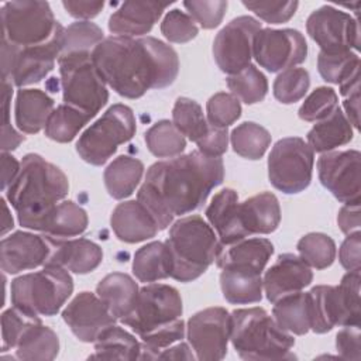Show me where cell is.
<instances>
[{
	"instance_id": "obj_51",
	"label": "cell",
	"mask_w": 361,
	"mask_h": 361,
	"mask_svg": "<svg viewBox=\"0 0 361 361\" xmlns=\"http://www.w3.org/2000/svg\"><path fill=\"white\" fill-rule=\"evenodd\" d=\"M161 32L168 41L183 44L193 39L197 35L199 28L189 14L179 8H173L161 23Z\"/></svg>"
},
{
	"instance_id": "obj_44",
	"label": "cell",
	"mask_w": 361,
	"mask_h": 361,
	"mask_svg": "<svg viewBox=\"0 0 361 361\" xmlns=\"http://www.w3.org/2000/svg\"><path fill=\"white\" fill-rule=\"evenodd\" d=\"M183 336H185V323L180 317L140 336L141 338L140 360H158V355L165 348L182 340Z\"/></svg>"
},
{
	"instance_id": "obj_37",
	"label": "cell",
	"mask_w": 361,
	"mask_h": 361,
	"mask_svg": "<svg viewBox=\"0 0 361 361\" xmlns=\"http://www.w3.org/2000/svg\"><path fill=\"white\" fill-rule=\"evenodd\" d=\"M16 348V357L18 360L49 361L58 355L59 340L56 333L39 320L27 329Z\"/></svg>"
},
{
	"instance_id": "obj_48",
	"label": "cell",
	"mask_w": 361,
	"mask_h": 361,
	"mask_svg": "<svg viewBox=\"0 0 361 361\" xmlns=\"http://www.w3.org/2000/svg\"><path fill=\"white\" fill-rule=\"evenodd\" d=\"M39 320V316H32L16 306L4 310L1 314L3 351L17 347L27 329Z\"/></svg>"
},
{
	"instance_id": "obj_55",
	"label": "cell",
	"mask_w": 361,
	"mask_h": 361,
	"mask_svg": "<svg viewBox=\"0 0 361 361\" xmlns=\"http://www.w3.org/2000/svg\"><path fill=\"white\" fill-rule=\"evenodd\" d=\"M196 144L202 154L207 157H221L227 151L228 131L227 128H221L210 124L207 134Z\"/></svg>"
},
{
	"instance_id": "obj_45",
	"label": "cell",
	"mask_w": 361,
	"mask_h": 361,
	"mask_svg": "<svg viewBox=\"0 0 361 361\" xmlns=\"http://www.w3.org/2000/svg\"><path fill=\"white\" fill-rule=\"evenodd\" d=\"M103 31L90 21H78L65 28L61 55L92 54L103 41Z\"/></svg>"
},
{
	"instance_id": "obj_36",
	"label": "cell",
	"mask_w": 361,
	"mask_h": 361,
	"mask_svg": "<svg viewBox=\"0 0 361 361\" xmlns=\"http://www.w3.org/2000/svg\"><path fill=\"white\" fill-rule=\"evenodd\" d=\"M141 343L124 329L111 324L94 340V354L99 360H140Z\"/></svg>"
},
{
	"instance_id": "obj_32",
	"label": "cell",
	"mask_w": 361,
	"mask_h": 361,
	"mask_svg": "<svg viewBox=\"0 0 361 361\" xmlns=\"http://www.w3.org/2000/svg\"><path fill=\"white\" fill-rule=\"evenodd\" d=\"M353 140V126L337 106L307 133V144L316 152H329Z\"/></svg>"
},
{
	"instance_id": "obj_31",
	"label": "cell",
	"mask_w": 361,
	"mask_h": 361,
	"mask_svg": "<svg viewBox=\"0 0 361 361\" xmlns=\"http://www.w3.org/2000/svg\"><path fill=\"white\" fill-rule=\"evenodd\" d=\"M138 290L137 282L121 272L106 275L96 286L97 296L106 303L111 314L120 320L134 307Z\"/></svg>"
},
{
	"instance_id": "obj_11",
	"label": "cell",
	"mask_w": 361,
	"mask_h": 361,
	"mask_svg": "<svg viewBox=\"0 0 361 361\" xmlns=\"http://www.w3.org/2000/svg\"><path fill=\"white\" fill-rule=\"evenodd\" d=\"M313 149L299 137L279 140L268 157V178L272 186L286 195L305 190L312 180Z\"/></svg>"
},
{
	"instance_id": "obj_19",
	"label": "cell",
	"mask_w": 361,
	"mask_h": 361,
	"mask_svg": "<svg viewBox=\"0 0 361 361\" xmlns=\"http://www.w3.org/2000/svg\"><path fill=\"white\" fill-rule=\"evenodd\" d=\"M63 322L83 343H94L103 330L116 323L106 303L92 292H80L62 312Z\"/></svg>"
},
{
	"instance_id": "obj_54",
	"label": "cell",
	"mask_w": 361,
	"mask_h": 361,
	"mask_svg": "<svg viewBox=\"0 0 361 361\" xmlns=\"http://www.w3.org/2000/svg\"><path fill=\"white\" fill-rule=\"evenodd\" d=\"M3 85V131H1V149L3 152L16 149L23 141L24 135L18 134L10 124V99H11V83L1 80Z\"/></svg>"
},
{
	"instance_id": "obj_35",
	"label": "cell",
	"mask_w": 361,
	"mask_h": 361,
	"mask_svg": "<svg viewBox=\"0 0 361 361\" xmlns=\"http://www.w3.org/2000/svg\"><path fill=\"white\" fill-rule=\"evenodd\" d=\"M144 172L140 159L120 155L104 169V185L109 195L117 200L128 197L137 188Z\"/></svg>"
},
{
	"instance_id": "obj_56",
	"label": "cell",
	"mask_w": 361,
	"mask_h": 361,
	"mask_svg": "<svg viewBox=\"0 0 361 361\" xmlns=\"http://www.w3.org/2000/svg\"><path fill=\"white\" fill-rule=\"evenodd\" d=\"M344 329L337 333L336 347L338 354L345 360H360V324L343 326Z\"/></svg>"
},
{
	"instance_id": "obj_46",
	"label": "cell",
	"mask_w": 361,
	"mask_h": 361,
	"mask_svg": "<svg viewBox=\"0 0 361 361\" xmlns=\"http://www.w3.org/2000/svg\"><path fill=\"white\" fill-rule=\"evenodd\" d=\"M300 258L309 267L324 269L330 267L336 258V244L327 234L309 233L298 241Z\"/></svg>"
},
{
	"instance_id": "obj_53",
	"label": "cell",
	"mask_w": 361,
	"mask_h": 361,
	"mask_svg": "<svg viewBox=\"0 0 361 361\" xmlns=\"http://www.w3.org/2000/svg\"><path fill=\"white\" fill-rule=\"evenodd\" d=\"M183 6L189 16L206 30L217 27L227 10V1L223 0H190L185 1Z\"/></svg>"
},
{
	"instance_id": "obj_50",
	"label": "cell",
	"mask_w": 361,
	"mask_h": 361,
	"mask_svg": "<svg viewBox=\"0 0 361 361\" xmlns=\"http://www.w3.org/2000/svg\"><path fill=\"white\" fill-rule=\"evenodd\" d=\"M337 100L331 87L320 86L305 99L298 114L303 121H320L337 107Z\"/></svg>"
},
{
	"instance_id": "obj_43",
	"label": "cell",
	"mask_w": 361,
	"mask_h": 361,
	"mask_svg": "<svg viewBox=\"0 0 361 361\" xmlns=\"http://www.w3.org/2000/svg\"><path fill=\"white\" fill-rule=\"evenodd\" d=\"M227 86L231 94L245 104L262 102L268 93L267 78L251 63L238 73L230 75L227 78Z\"/></svg>"
},
{
	"instance_id": "obj_42",
	"label": "cell",
	"mask_w": 361,
	"mask_h": 361,
	"mask_svg": "<svg viewBox=\"0 0 361 361\" xmlns=\"http://www.w3.org/2000/svg\"><path fill=\"white\" fill-rule=\"evenodd\" d=\"M230 138L234 152L247 159H259L271 144V134L252 121L237 126Z\"/></svg>"
},
{
	"instance_id": "obj_52",
	"label": "cell",
	"mask_w": 361,
	"mask_h": 361,
	"mask_svg": "<svg viewBox=\"0 0 361 361\" xmlns=\"http://www.w3.org/2000/svg\"><path fill=\"white\" fill-rule=\"evenodd\" d=\"M243 4L254 11L259 18L271 24H282L290 20L299 6L298 1H276V0H255L243 1Z\"/></svg>"
},
{
	"instance_id": "obj_63",
	"label": "cell",
	"mask_w": 361,
	"mask_h": 361,
	"mask_svg": "<svg viewBox=\"0 0 361 361\" xmlns=\"http://www.w3.org/2000/svg\"><path fill=\"white\" fill-rule=\"evenodd\" d=\"M1 203H3V210H4V216H3V227H1V234H6L8 230L13 228V219L10 216V212H8V207L4 202V199H1Z\"/></svg>"
},
{
	"instance_id": "obj_23",
	"label": "cell",
	"mask_w": 361,
	"mask_h": 361,
	"mask_svg": "<svg viewBox=\"0 0 361 361\" xmlns=\"http://www.w3.org/2000/svg\"><path fill=\"white\" fill-rule=\"evenodd\" d=\"M110 224L116 237L130 244L152 238L159 231L151 213L138 200L117 204L111 213Z\"/></svg>"
},
{
	"instance_id": "obj_1",
	"label": "cell",
	"mask_w": 361,
	"mask_h": 361,
	"mask_svg": "<svg viewBox=\"0 0 361 361\" xmlns=\"http://www.w3.org/2000/svg\"><path fill=\"white\" fill-rule=\"evenodd\" d=\"M223 179L224 166L220 157L192 151L152 164L137 200L151 213L159 230H165L175 216L200 209Z\"/></svg>"
},
{
	"instance_id": "obj_2",
	"label": "cell",
	"mask_w": 361,
	"mask_h": 361,
	"mask_svg": "<svg viewBox=\"0 0 361 361\" xmlns=\"http://www.w3.org/2000/svg\"><path fill=\"white\" fill-rule=\"evenodd\" d=\"M92 61L104 83L127 99L169 86L179 72L176 51L154 37L104 38L93 49Z\"/></svg>"
},
{
	"instance_id": "obj_47",
	"label": "cell",
	"mask_w": 361,
	"mask_h": 361,
	"mask_svg": "<svg viewBox=\"0 0 361 361\" xmlns=\"http://www.w3.org/2000/svg\"><path fill=\"white\" fill-rule=\"evenodd\" d=\"M310 85L309 72L303 68H289L282 71L274 82V96L283 104L300 100Z\"/></svg>"
},
{
	"instance_id": "obj_34",
	"label": "cell",
	"mask_w": 361,
	"mask_h": 361,
	"mask_svg": "<svg viewBox=\"0 0 361 361\" xmlns=\"http://www.w3.org/2000/svg\"><path fill=\"white\" fill-rule=\"evenodd\" d=\"M220 286L224 299L231 305L257 303L262 299L261 274L252 271L223 268Z\"/></svg>"
},
{
	"instance_id": "obj_30",
	"label": "cell",
	"mask_w": 361,
	"mask_h": 361,
	"mask_svg": "<svg viewBox=\"0 0 361 361\" xmlns=\"http://www.w3.org/2000/svg\"><path fill=\"white\" fill-rule=\"evenodd\" d=\"M54 99L39 89H20L16 99V124L25 134L41 131L51 113Z\"/></svg>"
},
{
	"instance_id": "obj_21",
	"label": "cell",
	"mask_w": 361,
	"mask_h": 361,
	"mask_svg": "<svg viewBox=\"0 0 361 361\" xmlns=\"http://www.w3.org/2000/svg\"><path fill=\"white\" fill-rule=\"evenodd\" d=\"M313 274L307 262L293 254H282L276 262L265 272L262 286L267 299L275 303L278 299L300 292L310 285Z\"/></svg>"
},
{
	"instance_id": "obj_10",
	"label": "cell",
	"mask_w": 361,
	"mask_h": 361,
	"mask_svg": "<svg viewBox=\"0 0 361 361\" xmlns=\"http://www.w3.org/2000/svg\"><path fill=\"white\" fill-rule=\"evenodd\" d=\"M58 24L47 1H8L1 7V41L18 48L45 42Z\"/></svg>"
},
{
	"instance_id": "obj_25",
	"label": "cell",
	"mask_w": 361,
	"mask_h": 361,
	"mask_svg": "<svg viewBox=\"0 0 361 361\" xmlns=\"http://www.w3.org/2000/svg\"><path fill=\"white\" fill-rule=\"evenodd\" d=\"M274 254V245L267 238H243L230 245H223L216 264L219 268H237L261 274Z\"/></svg>"
},
{
	"instance_id": "obj_33",
	"label": "cell",
	"mask_w": 361,
	"mask_h": 361,
	"mask_svg": "<svg viewBox=\"0 0 361 361\" xmlns=\"http://www.w3.org/2000/svg\"><path fill=\"white\" fill-rule=\"evenodd\" d=\"M172 255L166 243L152 241L134 254L133 274L141 282H155L172 275Z\"/></svg>"
},
{
	"instance_id": "obj_60",
	"label": "cell",
	"mask_w": 361,
	"mask_h": 361,
	"mask_svg": "<svg viewBox=\"0 0 361 361\" xmlns=\"http://www.w3.org/2000/svg\"><path fill=\"white\" fill-rule=\"evenodd\" d=\"M20 168H21V164H18V161L13 155L7 152L1 154V189L3 190L13 183V180L17 178L20 172Z\"/></svg>"
},
{
	"instance_id": "obj_28",
	"label": "cell",
	"mask_w": 361,
	"mask_h": 361,
	"mask_svg": "<svg viewBox=\"0 0 361 361\" xmlns=\"http://www.w3.org/2000/svg\"><path fill=\"white\" fill-rule=\"evenodd\" d=\"M206 217L219 234L221 245H230L247 238L238 220V196L233 189H223L212 199Z\"/></svg>"
},
{
	"instance_id": "obj_59",
	"label": "cell",
	"mask_w": 361,
	"mask_h": 361,
	"mask_svg": "<svg viewBox=\"0 0 361 361\" xmlns=\"http://www.w3.org/2000/svg\"><path fill=\"white\" fill-rule=\"evenodd\" d=\"M337 223L340 230L347 235L351 233L360 231V224H361L360 204H344L338 212Z\"/></svg>"
},
{
	"instance_id": "obj_16",
	"label": "cell",
	"mask_w": 361,
	"mask_h": 361,
	"mask_svg": "<svg viewBox=\"0 0 361 361\" xmlns=\"http://www.w3.org/2000/svg\"><path fill=\"white\" fill-rule=\"evenodd\" d=\"M306 31L322 52L333 54L360 48L357 20L331 6L313 11L306 21Z\"/></svg>"
},
{
	"instance_id": "obj_41",
	"label": "cell",
	"mask_w": 361,
	"mask_h": 361,
	"mask_svg": "<svg viewBox=\"0 0 361 361\" xmlns=\"http://www.w3.org/2000/svg\"><path fill=\"white\" fill-rule=\"evenodd\" d=\"M148 149L158 158H173L183 152L186 140L169 120L157 121L145 133Z\"/></svg>"
},
{
	"instance_id": "obj_22",
	"label": "cell",
	"mask_w": 361,
	"mask_h": 361,
	"mask_svg": "<svg viewBox=\"0 0 361 361\" xmlns=\"http://www.w3.org/2000/svg\"><path fill=\"white\" fill-rule=\"evenodd\" d=\"M172 1H124L109 18V30L117 37L144 35L151 31Z\"/></svg>"
},
{
	"instance_id": "obj_20",
	"label": "cell",
	"mask_w": 361,
	"mask_h": 361,
	"mask_svg": "<svg viewBox=\"0 0 361 361\" xmlns=\"http://www.w3.org/2000/svg\"><path fill=\"white\" fill-rule=\"evenodd\" d=\"M310 330L327 333L336 326H358L348 312L345 299L338 286L319 285L307 292Z\"/></svg>"
},
{
	"instance_id": "obj_57",
	"label": "cell",
	"mask_w": 361,
	"mask_h": 361,
	"mask_svg": "<svg viewBox=\"0 0 361 361\" xmlns=\"http://www.w3.org/2000/svg\"><path fill=\"white\" fill-rule=\"evenodd\" d=\"M360 247H361L360 231L348 234L347 238L343 241L338 252V259L347 271H360V267H361Z\"/></svg>"
},
{
	"instance_id": "obj_13",
	"label": "cell",
	"mask_w": 361,
	"mask_h": 361,
	"mask_svg": "<svg viewBox=\"0 0 361 361\" xmlns=\"http://www.w3.org/2000/svg\"><path fill=\"white\" fill-rule=\"evenodd\" d=\"M307 55V44L298 30L261 28L252 47V56L268 72H281L302 63Z\"/></svg>"
},
{
	"instance_id": "obj_62",
	"label": "cell",
	"mask_w": 361,
	"mask_h": 361,
	"mask_svg": "<svg viewBox=\"0 0 361 361\" xmlns=\"http://www.w3.org/2000/svg\"><path fill=\"white\" fill-rule=\"evenodd\" d=\"M196 355L189 350L188 344L180 343L175 347L165 348L159 355L158 360H195Z\"/></svg>"
},
{
	"instance_id": "obj_61",
	"label": "cell",
	"mask_w": 361,
	"mask_h": 361,
	"mask_svg": "<svg viewBox=\"0 0 361 361\" xmlns=\"http://www.w3.org/2000/svg\"><path fill=\"white\" fill-rule=\"evenodd\" d=\"M344 109L347 113V120L355 128L360 127V90L351 93L344 100Z\"/></svg>"
},
{
	"instance_id": "obj_3",
	"label": "cell",
	"mask_w": 361,
	"mask_h": 361,
	"mask_svg": "<svg viewBox=\"0 0 361 361\" xmlns=\"http://www.w3.org/2000/svg\"><path fill=\"white\" fill-rule=\"evenodd\" d=\"M69 190L66 175L38 154H27L21 161L17 178L7 188V199L14 207L18 223L31 228Z\"/></svg>"
},
{
	"instance_id": "obj_18",
	"label": "cell",
	"mask_w": 361,
	"mask_h": 361,
	"mask_svg": "<svg viewBox=\"0 0 361 361\" xmlns=\"http://www.w3.org/2000/svg\"><path fill=\"white\" fill-rule=\"evenodd\" d=\"M55 237L48 234H32L16 231L1 240L0 265L6 274H18L21 271L45 267L55 247Z\"/></svg>"
},
{
	"instance_id": "obj_7",
	"label": "cell",
	"mask_w": 361,
	"mask_h": 361,
	"mask_svg": "<svg viewBox=\"0 0 361 361\" xmlns=\"http://www.w3.org/2000/svg\"><path fill=\"white\" fill-rule=\"evenodd\" d=\"M65 28L58 24L49 39L18 48L1 41V80L23 87L44 79L55 66L63 47Z\"/></svg>"
},
{
	"instance_id": "obj_38",
	"label": "cell",
	"mask_w": 361,
	"mask_h": 361,
	"mask_svg": "<svg viewBox=\"0 0 361 361\" xmlns=\"http://www.w3.org/2000/svg\"><path fill=\"white\" fill-rule=\"evenodd\" d=\"M272 314L281 329L298 336L306 334L310 330L307 292H296L278 299Z\"/></svg>"
},
{
	"instance_id": "obj_8",
	"label": "cell",
	"mask_w": 361,
	"mask_h": 361,
	"mask_svg": "<svg viewBox=\"0 0 361 361\" xmlns=\"http://www.w3.org/2000/svg\"><path fill=\"white\" fill-rule=\"evenodd\" d=\"M135 134V117L126 104H113L106 113L82 133L76 151L87 164L100 166L113 157L120 144Z\"/></svg>"
},
{
	"instance_id": "obj_9",
	"label": "cell",
	"mask_w": 361,
	"mask_h": 361,
	"mask_svg": "<svg viewBox=\"0 0 361 361\" xmlns=\"http://www.w3.org/2000/svg\"><path fill=\"white\" fill-rule=\"evenodd\" d=\"M58 65L63 103L94 117L107 103L109 92L92 61V54L61 55Z\"/></svg>"
},
{
	"instance_id": "obj_26",
	"label": "cell",
	"mask_w": 361,
	"mask_h": 361,
	"mask_svg": "<svg viewBox=\"0 0 361 361\" xmlns=\"http://www.w3.org/2000/svg\"><path fill=\"white\" fill-rule=\"evenodd\" d=\"M102 259V248L90 240L56 238L51 259L47 265H59L75 274H89L100 265Z\"/></svg>"
},
{
	"instance_id": "obj_39",
	"label": "cell",
	"mask_w": 361,
	"mask_h": 361,
	"mask_svg": "<svg viewBox=\"0 0 361 361\" xmlns=\"http://www.w3.org/2000/svg\"><path fill=\"white\" fill-rule=\"evenodd\" d=\"M90 118H93L90 114L63 103L51 113L45 124V135L56 142H69Z\"/></svg>"
},
{
	"instance_id": "obj_17",
	"label": "cell",
	"mask_w": 361,
	"mask_h": 361,
	"mask_svg": "<svg viewBox=\"0 0 361 361\" xmlns=\"http://www.w3.org/2000/svg\"><path fill=\"white\" fill-rule=\"evenodd\" d=\"M230 313L224 307H207L188 320V340L196 358L219 361L227 354L230 340Z\"/></svg>"
},
{
	"instance_id": "obj_40",
	"label": "cell",
	"mask_w": 361,
	"mask_h": 361,
	"mask_svg": "<svg viewBox=\"0 0 361 361\" xmlns=\"http://www.w3.org/2000/svg\"><path fill=\"white\" fill-rule=\"evenodd\" d=\"M173 126L190 141H200L209 131L210 123L206 120L200 104L188 97H179L172 110Z\"/></svg>"
},
{
	"instance_id": "obj_15",
	"label": "cell",
	"mask_w": 361,
	"mask_h": 361,
	"mask_svg": "<svg viewBox=\"0 0 361 361\" xmlns=\"http://www.w3.org/2000/svg\"><path fill=\"white\" fill-rule=\"evenodd\" d=\"M361 154L357 149L329 151L317 161L322 185L344 204H360L361 200Z\"/></svg>"
},
{
	"instance_id": "obj_29",
	"label": "cell",
	"mask_w": 361,
	"mask_h": 361,
	"mask_svg": "<svg viewBox=\"0 0 361 361\" xmlns=\"http://www.w3.org/2000/svg\"><path fill=\"white\" fill-rule=\"evenodd\" d=\"M87 227V214L76 203L66 200L54 206L39 217L31 230L41 231L55 238H68L82 234Z\"/></svg>"
},
{
	"instance_id": "obj_27",
	"label": "cell",
	"mask_w": 361,
	"mask_h": 361,
	"mask_svg": "<svg viewBox=\"0 0 361 361\" xmlns=\"http://www.w3.org/2000/svg\"><path fill=\"white\" fill-rule=\"evenodd\" d=\"M317 69L320 76L340 86V94L347 97L360 90V58L353 51L322 52L317 56Z\"/></svg>"
},
{
	"instance_id": "obj_12",
	"label": "cell",
	"mask_w": 361,
	"mask_h": 361,
	"mask_svg": "<svg viewBox=\"0 0 361 361\" xmlns=\"http://www.w3.org/2000/svg\"><path fill=\"white\" fill-rule=\"evenodd\" d=\"M179 292L169 285L151 283L138 290L134 307L121 319L135 334L142 336L182 316Z\"/></svg>"
},
{
	"instance_id": "obj_49",
	"label": "cell",
	"mask_w": 361,
	"mask_h": 361,
	"mask_svg": "<svg viewBox=\"0 0 361 361\" xmlns=\"http://www.w3.org/2000/svg\"><path fill=\"white\" fill-rule=\"evenodd\" d=\"M206 111L207 121L212 126L227 128L241 116V104L235 96L219 92L209 99Z\"/></svg>"
},
{
	"instance_id": "obj_24",
	"label": "cell",
	"mask_w": 361,
	"mask_h": 361,
	"mask_svg": "<svg viewBox=\"0 0 361 361\" xmlns=\"http://www.w3.org/2000/svg\"><path fill=\"white\" fill-rule=\"evenodd\" d=\"M238 220L245 237L275 231L281 221L276 196L271 192H262L238 203Z\"/></svg>"
},
{
	"instance_id": "obj_58",
	"label": "cell",
	"mask_w": 361,
	"mask_h": 361,
	"mask_svg": "<svg viewBox=\"0 0 361 361\" xmlns=\"http://www.w3.org/2000/svg\"><path fill=\"white\" fill-rule=\"evenodd\" d=\"M65 10L75 18H93L104 7L103 1H87V0H65L62 1Z\"/></svg>"
},
{
	"instance_id": "obj_14",
	"label": "cell",
	"mask_w": 361,
	"mask_h": 361,
	"mask_svg": "<svg viewBox=\"0 0 361 361\" xmlns=\"http://www.w3.org/2000/svg\"><path fill=\"white\" fill-rule=\"evenodd\" d=\"M259 30L261 23L250 16L237 17L220 30L213 42V56L220 71L235 75L250 65Z\"/></svg>"
},
{
	"instance_id": "obj_5",
	"label": "cell",
	"mask_w": 361,
	"mask_h": 361,
	"mask_svg": "<svg viewBox=\"0 0 361 361\" xmlns=\"http://www.w3.org/2000/svg\"><path fill=\"white\" fill-rule=\"evenodd\" d=\"M172 255V278L190 282L199 278L217 258L221 244L214 230L200 216L176 220L165 241Z\"/></svg>"
},
{
	"instance_id": "obj_4",
	"label": "cell",
	"mask_w": 361,
	"mask_h": 361,
	"mask_svg": "<svg viewBox=\"0 0 361 361\" xmlns=\"http://www.w3.org/2000/svg\"><path fill=\"white\" fill-rule=\"evenodd\" d=\"M230 340L243 360H292L295 338L262 307L237 309L230 314Z\"/></svg>"
},
{
	"instance_id": "obj_6",
	"label": "cell",
	"mask_w": 361,
	"mask_h": 361,
	"mask_svg": "<svg viewBox=\"0 0 361 361\" xmlns=\"http://www.w3.org/2000/svg\"><path fill=\"white\" fill-rule=\"evenodd\" d=\"M73 290L68 269L47 265L42 271L27 274L11 282L13 306L32 316H55Z\"/></svg>"
}]
</instances>
